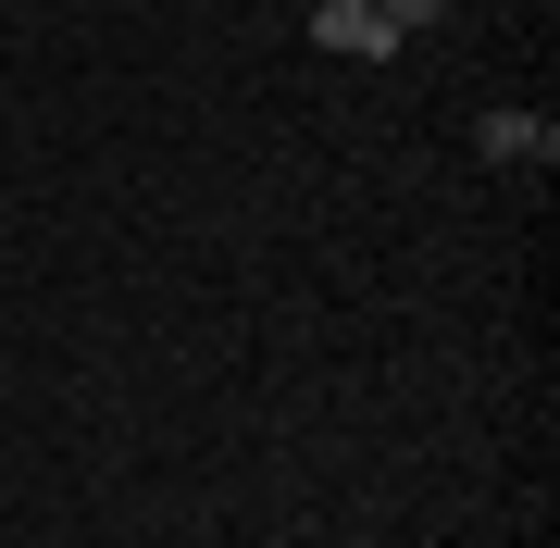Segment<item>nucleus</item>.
<instances>
[{
	"mask_svg": "<svg viewBox=\"0 0 560 548\" xmlns=\"http://www.w3.org/2000/svg\"><path fill=\"white\" fill-rule=\"evenodd\" d=\"M361 13H386L399 38H423V25H448V0H361Z\"/></svg>",
	"mask_w": 560,
	"mask_h": 548,
	"instance_id": "7ed1b4c3",
	"label": "nucleus"
},
{
	"mask_svg": "<svg viewBox=\"0 0 560 548\" xmlns=\"http://www.w3.org/2000/svg\"><path fill=\"white\" fill-rule=\"evenodd\" d=\"M312 38L337 50V62H399V25L361 13V0H312Z\"/></svg>",
	"mask_w": 560,
	"mask_h": 548,
	"instance_id": "f257e3e1",
	"label": "nucleus"
},
{
	"mask_svg": "<svg viewBox=\"0 0 560 548\" xmlns=\"http://www.w3.org/2000/svg\"><path fill=\"white\" fill-rule=\"evenodd\" d=\"M474 150H486V163H560V125L548 113H486Z\"/></svg>",
	"mask_w": 560,
	"mask_h": 548,
	"instance_id": "f03ea898",
	"label": "nucleus"
}]
</instances>
